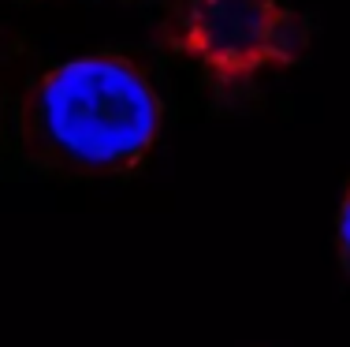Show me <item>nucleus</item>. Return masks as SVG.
<instances>
[{
  "mask_svg": "<svg viewBox=\"0 0 350 347\" xmlns=\"http://www.w3.org/2000/svg\"><path fill=\"white\" fill-rule=\"evenodd\" d=\"M179 41L216 75L243 79L298 60L306 30L280 0H187Z\"/></svg>",
  "mask_w": 350,
  "mask_h": 347,
  "instance_id": "obj_2",
  "label": "nucleus"
},
{
  "mask_svg": "<svg viewBox=\"0 0 350 347\" xmlns=\"http://www.w3.org/2000/svg\"><path fill=\"white\" fill-rule=\"evenodd\" d=\"M161 135V97L123 56L60 64L23 101V150L64 176H123Z\"/></svg>",
  "mask_w": 350,
  "mask_h": 347,
  "instance_id": "obj_1",
  "label": "nucleus"
},
{
  "mask_svg": "<svg viewBox=\"0 0 350 347\" xmlns=\"http://www.w3.org/2000/svg\"><path fill=\"white\" fill-rule=\"evenodd\" d=\"M339 261H343L347 277H350V194L339 209Z\"/></svg>",
  "mask_w": 350,
  "mask_h": 347,
  "instance_id": "obj_3",
  "label": "nucleus"
}]
</instances>
